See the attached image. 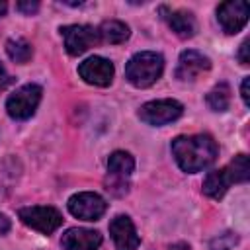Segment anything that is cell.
<instances>
[{
  "instance_id": "6da1fadb",
  "label": "cell",
  "mask_w": 250,
  "mask_h": 250,
  "mask_svg": "<svg viewBox=\"0 0 250 250\" xmlns=\"http://www.w3.org/2000/svg\"><path fill=\"white\" fill-rule=\"evenodd\" d=\"M172 154L184 172L193 174L215 162L219 146L211 135H182L172 141Z\"/></svg>"
},
{
  "instance_id": "7a4b0ae2",
  "label": "cell",
  "mask_w": 250,
  "mask_h": 250,
  "mask_svg": "<svg viewBox=\"0 0 250 250\" xmlns=\"http://www.w3.org/2000/svg\"><path fill=\"white\" fill-rule=\"evenodd\" d=\"M162 70H164L162 55L154 51H143L129 59L125 66V76L133 86L148 88L162 76Z\"/></svg>"
},
{
  "instance_id": "3957f363",
  "label": "cell",
  "mask_w": 250,
  "mask_h": 250,
  "mask_svg": "<svg viewBox=\"0 0 250 250\" xmlns=\"http://www.w3.org/2000/svg\"><path fill=\"white\" fill-rule=\"evenodd\" d=\"M41 86L37 84H25L21 88H18L8 100H6V111L12 119H18V121H23V119H29L39 102H41Z\"/></svg>"
},
{
  "instance_id": "277c9868",
  "label": "cell",
  "mask_w": 250,
  "mask_h": 250,
  "mask_svg": "<svg viewBox=\"0 0 250 250\" xmlns=\"http://www.w3.org/2000/svg\"><path fill=\"white\" fill-rule=\"evenodd\" d=\"M61 35L64 39V49L68 55L76 57L82 55L84 51H88L90 47L98 45L100 39V31L94 25H86V23H74V25H64L61 27Z\"/></svg>"
},
{
  "instance_id": "5b68a950",
  "label": "cell",
  "mask_w": 250,
  "mask_h": 250,
  "mask_svg": "<svg viewBox=\"0 0 250 250\" xmlns=\"http://www.w3.org/2000/svg\"><path fill=\"white\" fill-rule=\"evenodd\" d=\"M184 113V105L176 100H154L146 102L139 109V117L148 125H166L176 121Z\"/></svg>"
},
{
  "instance_id": "8992f818",
  "label": "cell",
  "mask_w": 250,
  "mask_h": 250,
  "mask_svg": "<svg viewBox=\"0 0 250 250\" xmlns=\"http://www.w3.org/2000/svg\"><path fill=\"white\" fill-rule=\"evenodd\" d=\"M18 215L23 221V225H27L29 229L39 230L43 234H51L62 223V217L55 207H43V205L23 207V209H20Z\"/></svg>"
},
{
  "instance_id": "52a82bcc",
  "label": "cell",
  "mask_w": 250,
  "mask_h": 250,
  "mask_svg": "<svg viewBox=\"0 0 250 250\" xmlns=\"http://www.w3.org/2000/svg\"><path fill=\"white\" fill-rule=\"evenodd\" d=\"M105 199L94 191H80L68 199V211L82 221H98L105 213Z\"/></svg>"
},
{
  "instance_id": "ba28073f",
  "label": "cell",
  "mask_w": 250,
  "mask_h": 250,
  "mask_svg": "<svg viewBox=\"0 0 250 250\" xmlns=\"http://www.w3.org/2000/svg\"><path fill=\"white\" fill-rule=\"evenodd\" d=\"M217 20L225 33H238L248 21V4L244 0L223 2L217 8Z\"/></svg>"
},
{
  "instance_id": "9c48e42d",
  "label": "cell",
  "mask_w": 250,
  "mask_h": 250,
  "mask_svg": "<svg viewBox=\"0 0 250 250\" xmlns=\"http://www.w3.org/2000/svg\"><path fill=\"white\" fill-rule=\"evenodd\" d=\"M78 74L84 82L104 88V86H109L113 80V64H111V61L94 55V57L86 59L84 62H80Z\"/></svg>"
},
{
  "instance_id": "30bf717a",
  "label": "cell",
  "mask_w": 250,
  "mask_h": 250,
  "mask_svg": "<svg viewBox=\"0 0 250 250\" xmlns=\"http://www.w3.org/2000/svg\"><path fill=\"white\" fill-rule=\"evenodd\" d=\"M109 234L113 238L115 250H137L139 246V234L127 215H117L109 223Z\"/></svg>"
},
{
  "instance_id": "8fae6325",
  "label": "cell",
  "mask_w": 250,
  "mask_h": 250,
  "mask_svg": "<svg viewBox=\"0 0 250 250\" xmlns=\"http://www.w3.org/2000/svg\"><path fill=\"white\" fill-rule=\"evenodd\" d=\"M209 68H211L209 57H205L199 51L189 49V51H184L180 55L178 68H176V78H180V80H193L195 76H199L201 72H205Z\"/></svg>"
},
{
  "instance_id": "7c38bea8",
  "label": "cell",
  "mask_w": 250,
  "mask_h": 250,
  "mask_svg": "<svg viewBox=\"0 0 250 250\" xmlns=\"http://www.w3.org/2000/svg\"><path fill=\"white\" fill-rule=\"evenodd\" d=\"M62 250H100L102 234L90 229H68L62 234Z\"/></svg>"
},
{
  "instance_id": "4fadbf2b",
  "label": "cell",
  "mask_w": 250,
  "mask_h": 250,
  "mask_svg": "<svg viewBox=\"0 0 250 250\" xmlns=\"http://www.w3.org/2000/svg\"><path fill=\"white\" fill-rule=\"evenodd\" d=\"M232 182H234V180H232V176H230L229 166L219 168V170H213V172H209V174L205 176L203 193L209 195L211 199H221V197L227 193V189H229V186H230Z\"/></svg>"
},
{
  "instance_id": "5bb4252c",
  "label": "cell",
  "mask_w": 250,
  "mask_h": 250,
  "mask_svg": "<svg viewBox=\"0 0 250 250\" xmlns=\"http://www.w3.org/2000/svg\"><path fill=\"white\" fill-rule=\"evenodd\" d=\"M166 16L164 20L168 21V25L172 27V31L182 37V39H188V37H193L195 33V20L189 12H184V10H172V12H166L162 10Z\"/></svg>"
},
{
  "instance_id": "9a60e30c",
  "label": "cell",
  "mask_w": 250,
  "mask_h": 250,
  "mask_svg": "<svg viewBox=\"0 0 250 250\" xmlns=\"http://www.w3.org/2000/svg\"><path fill=\"white\" fill-rule=\"evenodd\" d=\"M133 168H135V160H133V156H131L129 152H125V150H115V152H111L109 158H107V170H109L115 178L125 180V178L133 172Z\"/></svg>"
},
{
  "instance_id": "2e32d148",
  "label": "cell",
  "mask_w": 250,
  "mask_h": 250,
  "mask_svg": "<svg viewBox=\"0 0 250 250\" xmlns=\"http://www.w3.org/2000/svg\"><path fill=\"white\" fill-rule=\"evenodd\" d=\"M100 39L107 43H123L129 37V27L119 20H107L100 25Z\"/></svg>"
},
{
  "instance_id": "e0dca14e",
  "label": "cell",
  "mask_w": 250,
  "mask_h": 250,
  "mask_svg": "<svg viewBox=\"0 0 250 250\" xmlns=\"http://www.w3.org/2000/svg\"><path fill=\"white\" fill-rule=\"evenodd\" d=\"M6 53H8V57H10L14 62H27V61L31 59V55H33L31 45H29L25 39H21V37L10 39V41L6 43Z\"/></svg>"
},
{
  "instance_id": "ac0fdd59",
  "label": "cell",
  "mask_w": 250,
  "mask_h": 250,
  "mask_svg": "<svg viewBox=\"0 0 250 250\" xmlns=\"http://www.w3.org/2000/svg\"><path fill=\"white\" fill-rule=\"evenodd\" d=\"M230 104V88L221 82L217 84L209 94H207V105L213 109V111H225Z\"/></svg>"
},
{
  "instance_id": "d6986e66",
  "label": "cell",
  "mask_w": 250,
  "mask_h": 250,
  "mask_svg": "<svg viewBox=\"0 0 250 250\" xmlns=\"http://www.w3.org/2000/svg\"><path fill=\"white\" fill-rule=\"evenodd\" d=\"M229 170H230V176L234 182H246L248 176H250V168H248V156L246 154H236L230 164H229Z\"/></svg>"
},
{
  "instance_id": "ffe728a7",
  "label": "cell",
  "mask_w": 250,
  "mask_h": 250,
  "mask_svg": "<svg viewBox=\"0 0 250 250\" xmlns=\"http://www.w3.org/2000/svg\"><path fill=\"white\" fill-rule=\"evenodd\" d=\"M236 242H238L236 234H232V232H223V234H219L217 238L211 240V250H230Z\"/></svg>"
},
{
  "instance_id": "44dd1931",
  "label": "cell",
  "mask_w": 250,
  "mask_h": 250,
  "mask_svg": "<svg viewBox=\"0 0 250 250\" xmlns=\"http://www.w3.org/2000/svg\"><path fill=\"white\" fill-rule=\"evenodd\" d=\"M16 8H18L20 12H23V14H29V16H31L33 12H37V10H39V2H35V0H33V2H31V0H27V2H25V0H21V2H18V4H16Z\"/></svg>"
},
{
  "instance_id": "7402d4cb",
  "label": "cell",
  "mask_w": 250,
  "mask_h": 250,
  "mask_svg": "<svg viewBox=\"0 0 250 250\" xmlns=\"http://www.w3.org/2000/svg\"><path fill=\"white\" fill-rule=\"evenodd\" d=\"M248 49H250V41L246 39L242 45H240V51H238V59L242 64H248L250 62V57H248Z\"/></svg>"
},
{
  "instance_id": "603a6c76",
  "label": "cell",
  "mask_w": 250,
  "mask_h": 250,
  "mask_svg": "<svg viewBox=\"0 0 250 250\" xmlns=\"http://www.w3.org/2000/svg\"><path fill=\"white\" fill-rule=\"evenodd\" d=\"M12 84V76L6 72V68H4V64L0 62V92L4 90V88H8Z\"/></svg>"
},
{
  "instance_id": "cb8c5ba5",
  "label": "cell",
  "mask_w": 250,
  "mask_h": 250,
  "mask_svg": "<svg viewBox=\"0 0 250 250\" xmlns=\"http://www.w3.org/2000/svg\"><path fill=\"white\" fill-rule=\"evenodd\" d=\"M248 84H250V78L246 76V78L242 80V86H240V96H242V100H244V104H246V105L250 104V94H248Z\"/></svg>"
},
{
  "instance_id": "d4e9b609",
  "label": "cell",
  "mask_w": 250,
  "mask_h": 250,
  "mask_svg": "<svg viewBox=\"0 0 250 250\" xmlns=\"http://www.w3.org/2000/svg\"><path fill=\"white\" fill-rule=\"evenodd\" d=\"M10 219L4 215V213H0V234H6L8 230H10Z\"/></svg>"
},
{
  "instance_id": "484cf974",
  "label": "cell",
  "mask_w": 250,
  "mask_h": 250,
  "mask_svg": "<svg viewBox=\"0 0 250 250\" xmlns=\"http://www.w3.org/2000/svg\"><path fill=\"white\" fill-rule=\"evenodd\" d=\"M168 250H191V248H189L186 242H176V244H172Z\"/></svg>"
},
{
  "instance_id": "4316f807",
  "label": "cell",
  "mask_w": 250,
  "mask_h": 250,
  "mask_svg": "<svg viewBox=\"0 0 250 250\" xmlns=\"http://www.w3.org/2000/svg\"><path fill=\"white\" fill-rule=\"evenodd\" d=\"M6 10H8V4H6V2H0V16H4Z\"/></svg>"
}]
</instances>
